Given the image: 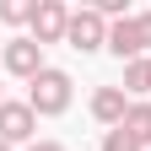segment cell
Listing matches in <instances>:
<instances>
[{
  "mask_svg": "<svg viewBox=\"0 0 151 151\" xmlns=\"http://www.w3.org/2000/svg\"><path fill=\"white\" fill-rule=\"evenodd\" d=\"M0 22H6V27L32 22V0H0Z\"/></svg>",
  "mask_w": 151,
  "mask_h": 151,
  "instance_id": "10",
  "label": "cell"
},
{
  "mask_svg": "<svg viewBox=\"0 0 151 151\" xmlns=\"http://www.w3.org/2000/svg\"><path fill=\"white\" fill-rule=\"evenodd\" d=\"M0 103H6V92H0Z\"/></svg>",
  "mask_w": 151,
  "mask_h": 151,
  "instance_id": "15",
  "label": "cell"
},
{
  "mask_svg": "<svg viewBox=\"0 0 151 151\" xmlns=\"http://www.w3.org/2000/svg\"><path fill=\"white\" fill-rule=\"evenodd\" d=\"M108 54L119 65H129V60L146 54V38H140V22H135V16H119V22L108 27Z\"/></svg>",
  "mask_w": 151,
  "mask_h": 151,
  "instance_id": "6",
  "label": "cell"
},
{
  "mask_svg": "<svg viewBox=\"0 0 151 151\" xmlns=\"http://www.w3.org/2000/svg\"><path fill=\"white\" fill-rule=\"evenodd\" d=\"M135 22H140V38H146V49H151V11H140Z\"/></svg>",
  "mask_w": 151,
  "mask_h": 151,
  "instance_id": "12",
  "label": "cell"
},
{
  "mask_svg": "<svg viewBox=\"0 0 151 151\" xmlns=\"http://www.w3.org/2000/svg\"><path fill=\"white\" fill-rule=\"evenodd\" d=\"M108 16L97 11V6H81V11H70V32H65V43L76 49V54H97V49H108Z\"/></svg>",
  "mask_w": 151,
  "mask_h": 151,
  "instance_id": "2",
  "label": "cell"
},
{
  "mask_svg": "<svg viewBox=\"0 0 151 151\" xmlns=\"http://www.w3.org/2000/svg\"><path fill=\"white\" fill-rule=\"evenodd\" d=\"M32 43H65L70 32V6L65 0H32Z\"/></svg>",
  "mask_w": 151,
  "mask_h": 151,
  "instance_id": "3",
  "label": "cell"
},
{
  "mask_svg": "<svg viewBox=\"0 0 151 151\" xmlns=\"http://www.w3.org/2000/svg\"><path fill=\"white\" fill-rule=\"evenodd\" d=\"M0 151H16V146H6V140H0Z\"/></svg>",
  "mask_w": 151,
  "mask_h": 151,
  "instance_id": "14",
  "label": "cell"
},
{
  "mask_svg": "<svg viewBox=\"0 0 151 151\" xmlns=\"http://www.w3.org/2000/svg\"><path fill=\"white\" fill-rule=\"evenodd\" d=\"M119 86L129 92V103H146V92H151V54H140V60L124 65V81Z\"/></svg>",
  "mask_w": 151,
  "mask_h": 151,
  "instance_id": "8",
  "label": "cell"
},
{
  "mask_svg": "<svg viewBox=\"0 0 151 151\" xmlns=\"http://www.w3.org/2000/svg\"><path fill=\"white\" fill-rule=\"evenodd\" d=\"M103 151H146V146H140V140L119 124V129H108V135H103Z\"/></svg>",
  "mask_w": 151,
  "mask_h": 151,
  "instance_id": "11",
  "label": "cell"
},
{
  "mask_svg": "<svg viewBox=\"0 0 151 151\" xmlns=\"http://www.w3.org/2000/svg\"><path fill=\"white\" fill-rule=\"evenodd\" d=\"M124 113H129V92L124 86H97V92H92V119H97V124L119 129Z\"/></svg>",
  "mask_w": 151,
  "mask_h": 151,
  "instance_id": "7",
  "label": "cell"
},
{
  "mask_svg": "<svg viewBox=\"0 0 151 151\" xmlns=\"http://www.w3.org/2000/svg\"><path fill=\"white\" fill-rule=\"evenodd\" d=\"M124 129L135 135L146 151H151V103H129V113H124Z\"/></svg>",
  "mask_w": 151,
  "mask_h": 151,
  "instance_id": "9",
  "label": "cell"
},
{
  "mask_svg": "<svg viewBox=\"0 0 151 151\" xmlns=\"http://www.w3.org/2000/svg\"><path fill=\"white\" fill-rule=\"evenodd\" d=\"M32 135H38L32 103H0V140L6 146H32Z\"/></svg>",
  "mask_w": 151,
  "mask_h": 151,
  "instance_id": "5",
  "label": "cell"
},
{
  "mask_svg": "<svg viewBox=\"0 0 151 151\" xmlns=\"http://www.w3.org/2000/svg\"><path fill=\"white\" fill-rule=\"evenodd\" d=\"M27 151H65V146H60V140H32Z\"/></svg>",
  "mask_w": 151,
  "mask_h": 151,
  "instance_id": "13",
  "label": "cell"
},
{
  "mask_svg": "<svg viewBox=\"0 0 151 151\" xmlns=\"http://www.w3.org/2000/svg\"><path fill=\"white\" fill-rule=\"evenodd\" d=\"M0 65H6L11 76H22V81H32V76L43 70V43H32V32L6 38V49H0Z\"/></svg>",
  "mask_w": 151,
  "mask_h": 151,
  "instance_id": "4",
  "label": "cell"
},
{
  "mask_svg": "<svg viewBox=\"0 0 151 151\" xmlns=\"http://www.w3.org/2000/svg\"><path fill=\"white\" fill-rule=\"evenodd\" d=\"M70 86H76V81H70V70L43 65V70L27 81V103H32V113H38V119H54V113H65V108H70V97H76Z\"/></svg>",
  "mask_w": 151,
  "mask_h": 151,
  "instance_id": "1",
  "label": "cell"
}]
</instances>
